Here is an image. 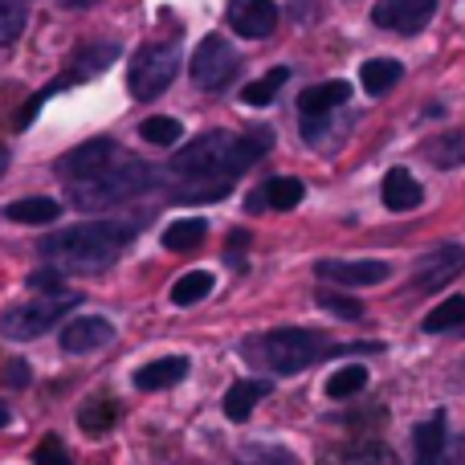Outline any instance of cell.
<instances>
[{"mask_svg":"<svg viewBox=\"0 0 465 465\" xmlns=\"http://www.w3.org/2000/svg\"><path fill=\"white\" fill-rule=\"evenodd\" d=\"M131 225L123 221H94V225H70L41 237V253L57 262V270L70 273H98L119 257V249L131 241Z\"/></svg>","mask_w":465,"mask_h":465,"instance_id":"obj_1","label":"cell"},{"mask_svg":"<svg viewBox=\"0 0 465 465\" xmlns=\"http://www.w3.org/2000/svg\"><path fill=\"white\" fill-rule=\"evenodd\" d=\"M270 147V135L257 139H237L229 131H209V135L193 139L188 152L176 160V172L188 180H209V184H229L237 172H245L253 160H262V152Z\"/></svg>","mask_w":465,"mask_h":465,"instance_id":"obj_2","label":"cell"},{"mask_svg":"<svg viewBox=\"0 0 465 465\" xmlns=\"http://www.w3.org/2000/svg\"><path fill=\"white\" fill-rule=\"evenodd\" d=\"M257 355L265 360V368L278 376H294V371L319 363L322 355H335L322 331H302V327H282L257 343Z\"/></svg>","mask_w":465,"mask_h":465,"instance_id":"obj_3","label":"cell"},{"mask_svg":"<svg viewBox=\"0 0 465 465\" xmlns=\"http://www.w3.org/2000/svg\"><path fill=\"white\" fill-rule=\"evenodd\" d=\"M147 184H152V172H147L143 163H135L131 155H119V160H114V168H106L103 176L82 180V184L74 188L70 201L78 204V209H111V204H119V201H127V196L143 193Z\"/></svg>","mask_w":465,"mask_h":465,"instance_id":"obj_4","label":"cell"},{"mask_svg":"<svg viewBox=\"0 0 465 465\" xmlns=\"http://www.w3.org/2000/svg\"><path fill=\"white\" fill-rule=\"evenodd\" d=\"M176 74H180V49L172 41H160V45H143L131 57L127 86H131V94L147 103V98H160L176 82Z\"/></svg>","mask_w":465,"mask_h":465,"instance_id":"obj_5","label":"cell"},{"mask_svg":"<svg viewBox=\"0 0 465 465\" xmlns=\"http://www.w3.org/2000/svg\"><path fill=\"white\" fill-rule=\"evenodd\" d=\"M78 302L74 294H54V298H37V302H21V306H8L0 314V335L13 339V343H25V339H37L62 319L70 306Z\"/></svg>","mask_w":465,"mask_h":465,"instance_id":"obj_6","label":"cell"},{"mask_svg":"<svg viewBox=\"0 0 465 465\" xmlns=\"http://www.w3.org/2000/svg\"><path fill=\"white\" fill-rule=\"evenodd\" d=\"M188 70H193V82L201 90H221L232 74H237V49H232L221 33H209V37L196 45Z\"/></svg>","mask_w":465,"mask_h":465,"instance_id":"obj_7","label":"cell"},{"mask_svg":"<svg viewBox=\"0 0 465 465\" xmlns=\"http://www.w3.org/2000/svg\"><path fill=\"white\" fill-rule=\"evenodd\" d=\"M114 160H119V147H114L111 139H90V143L74 147V152H65L62 160H57V176L82 184V180H94V176H103L106 168H114Z\"/></svg>","mask_w":465,"mask_h":465,"instance_id":"obj_8","label":"cell"},{"mask_svg":"<svg viewBox=\"0 0 465 465\" xmlns=\"http://www.w3.org/2000/svg\"><path fill=\"white\" fill-rule=\"evenodd\" d=\"M461 270H465V249L461 245H441V249H433V253H425L417 262V270H412V290H420V294L441 290V286H450Z\"/></svg>","mask_w":465,"mask_h":465,"instance_id":"obj_9","label":"cell"},{"mask_svg":"<svg viewBox=\"0 0 465 465\" xmlns=\"http://www.w3.org/2000/svg\"><path fill=\"white\" fill-rule=\"evenodd\" d=\"M437 13V0H376L371 21L380 29H396V33H420L429 25V16Z\"/></svg>","mask_w":465,"mask_h":465,"instance_id":"obj_10","label":"cell"},{"mask_svg":"<svg viewBox=\"0 0 465 465\" xmlns=\"http://www.w3.org/2000/svg\"><path fill=\"white\" fill-rule=\"evenodd\" d=\"M229 25H232V33H241V37L262 41L278 29V5H273V0H232Z\"/></svg>","mask_w":465,"mask_h":465,"instance_id":"obj_11","label":"cell"},{"mask_svg":"<svg viewBox=\"0 0 465 465\" xmlns=\"http://www.w3.org/2000/svg\"><path fill=\"white\" fill-rule=\"evenodd\" d=\"M412 461L417 465H450V425L445 412H433L412 429Z\"/></svg>","mask_w":465,"mask_h":465,"instance_id":"obj_12","label":"cell"},{"mask_svg":"<svg viewBox=\"0 0 465 465\" xmlns=\"http://www.w3.org/2000/svg\"><path fill=\"white\" fill-rule=\"evenodd\" d=\"M114 339V327L98 314H86V319H70L62 327V351L70 355H90L98 347H106Z\"/></svg>","mask_w":465,"mask_h":465,"instance_id":"obj_13","label":"cell"},{"mask_svg":"<svg viewBox=\"0 0 465 465\" xmlns=\"http://www.w3.org/2000/svg\"><path fill=\"white\" fill-rule=\"evenodd\" d=\"M388 273V262H319V278L335 286H376Z\"/></svg>","mask_w":465,"mask_h":465,"instance_id":"obj_14","label":"cell"},{"mask_svg":"<svg viewBox=\"0 0 465 465\" xmlns=\"http://www.w3.org/2000/svg\"><path fill=\"white\" fill-rule=\"evenodd\" d=\"M188 368H193L188 355H163V360H152L135 371V388H143V392H160V388L180 384V380L188 376Z\"/></svg>","mask_w":465,"mask_h":465,"instance_id":"obj_15","label":"cell"},{"mask_svg":"<svg viewBox=\"0 0 465 465\" xmlns=\"http://www.w3.org/2000/svg\"><path fill=\"white\" fill-rule=\"evenodd\" d=\"M380 196H384V209L392 213H412L420 201H425V193H420V184L412 180V172L404 168H392L384 176V188H380Z\"/></svg>","mask_w":465,"mask_h":465,"instance_id":"obj_16","label":"cell"},{"mask_svg":"<svg viewBox=\"0 0 465 465\" xmlns=\"http://www.w3.org/2000/svg\"><path fill=\"white\" fill-rule=\"evenodd\" d=\"M347 98H351V86L347 82H322V86H311V90H302L298 94V111L306 114V119H314V114H327V111H335V106H343Z\"/></svg>","mask_w":465,"mask_h":465,"instance_id":"obj_17","label":"cell"},{"mask_svg":"<svg viewBox=\"0 0 465 465\" xmlns=\"http://www.w3.org/2000/svg\"><path fill=\"white\" fill-rule=\"evenodd\" d=\"M5 213L16 225H54V221L62 217V204H57L54 196H25V201L8 204Z\"/></svg>","mask_w":465,"mask_h":465,"instance_id":"obj_18","label":"cell"},{"mask_svg":"<svg viewBox=\"0 0 465 465\" xmlns=\"http://www.w3.org/2000/svg\"><path fill=\"white\" fill-rule=\"evenodd\" d=\"M265 392H270V384H262V380H241V384H232L225 392V417L237 420V425L241 420H249Z\"/></svg>","mask_w":465,"mask_h":465,"instance_id":"obj_19","label":"cell"},{"mask_svg":"<svg viewBox=\"0 0 465 465\" xmlns=\"http://www.w3.org/2000/svg\"><path fill=\"white\" fill-rule=\"evenodd\" d=\"M404 78V65L401 62H392V57H371V62H363L360 65V82H363V90L368 94H388V90L396 86V82Z\"/></svg>","mask_w":465,"mask_h":465,"instance_id":"obj_20","label":"cell"},{"mask_svg":"<svg viewBox=\"0 0 465 465\" xmlns=\"http://www.w3.org/2000/svg\"><path fill=\"white\" fill-rule=\"evenodd\" d=\"M213 286H217V278H213L209 270L180 273L176 286H172V302L176 306H196V302H204V298L213 294Z\"/></svg>","mask_w":465,"mask_h":465,"instance_id":"obj_21","label":"cell"},{"mask_svg":"<svg viewBox=\"0 0 465 465\" xmlns=\"http://www.w3.org/2000/svg\"><path fill=\"white\" fill-rule=\"evenodd\" d=\"M425 155L437 163V168H461L465 163V131H445V135L429 139Z\"/></svg>","mask_w":465,"mask_h":465,"instance_id":"obj_22","label":"cell"},{"mask_svg":"<svg viewBox=\"0 0 465 465\" xmlns=\"http://www.w3.org/2000/svg\"><path fill=\"white\" fill-rule=\"evenodd\" d=\"M204 225L201 217H184V221H172L168 229H163V249H172V253H184V249H196L204 241Z\"/></svg>","mask_w":465,"mask_h":465,"instance_id":"obj_23","label":"cell"},{"mask_svg":"<svg viewBox=\"0 0 465 465\" xmlns=\"http://www.w3.org/2000/svg\"><path fill=\"white\" fill-rule=\"evenodd\" d=\"M286 78H290L286 65H273V70L265 74V78L249 82V86L241 90V103H245V106H270L273 98H278V90L286 86Z\"/></svg>","mask_w":465,"mask_h":465,"instance_id":"obj_24","label":"cell"},{"mask_svg":"<svg viewBox=\"0 0 465 465\" xmlns=\"http://www.w3.org/2000/svg\"><path fill=\"white\" fill-rule=\"evenodd\" d=\"M262 196H265L270 209H294V204H302L306 184L298 176H273V180H265Z\"/></svg>","mask_w":465,"mask_h":465,"instance_id":"obj_25","label":"cell"},{"mask_svg":"<svg viewBox=\"0 0 465 465\" xmlns=\"http://www.w3.org/2000/svg\"><path fill=\"white\" fill-rule=\"evenodd\" d=\"M363 388H368V368H363V363H347V368H339L335 376L327 380L331 401H351V396H360Z\"/></svg>","mask_w":465,"mask_h":465,"instance_id":"obj_26","label":"cell"},{"mask_svg":"<svg viewBox=\"0 0 465 465\" xmlns=\"http://www.w3.org/2000/svg\"><path fill=\"white\" fill-rule=\"evenodd\" d=\"M139 135L155 147H176L184 139V123L172 119V114H152V119L139 123Z\"/></svg>","mask_w":465,"mask_h":465,"instance_id":"obj_27","label":"cell"},{"mask_svg":"<svg viewBox=\"0 0 465 465\" xmlns=\"http://www.w3.org/2000/svg\"><path fill=\"white\" fill-rule=\"evenodd\" d=\"M461 322H465V298L453 294V298H445L441 306H433V314L425 319V331L429 335H441V331H453V327H461Z\"/></svg>","mask_w":465,"mask_h":465,"instance_id":"obj_28","label":"cell"},{"mask_svg":"<svg viewBox=\"0 0 465 465\" xmlns=\"http://www.w3.org/2000/svg\"><path fill=\"white\" fill-rule=\"evenodd\" d=\"M25 5L21 0H0V45H13L16 37L25 33Z\"/></svg>","mask_w":465,"mask_h":465,"instance_id":"obj_29","label":"cell"},{"mask_svg":"<svg viewBox=\"0 0 465 465\" xmlns=\"http://www.w3.org/2000/svg\"><path fill=\"white\" fill-rule=\"evenodd\" d=\"M314 302H319V306H322V311L339 314V319H360V314H363L360 298H347V294H335V290H319V294H314Z\"/></svg>","mask_w":465,"mask_h":465,"instance_id":"obj_30","label":"cell"},{"mask_svg":"<svg viewBox=\"0 0 465 465\" xmlns=\"http://www.w3.org/2000/svg\"><path fill=\"white\" fill-rule=\"evenodd\" d=\"M343 465H401V461H396V453L388 450V445L368 441V445H360V450L347 453V461H343Z\"/></svg>","mask_w":465,"mask_h":465,"instance_id":"obj_31","label":"cell"},{"mask_svg":"<svg viewBox=\"0 0 465 465\" xmlns=\"http://www.w3.org/2000/svg\"><path fill=\"white\" fill-rule=\"evenodd\" d=\"M241 465H294L286 450H273V445H249L241 450Z\"/></svg>","mask_w":465,"mask_h":465,"instance_id":"obj_32","label":"cell"},{"mask_svg":"<svg viewBox=\"0 0 465 465\" xmlns=\"http://www.w3.org/2000/svg\"><path fill=\"white\" fill-rule=\"evenodd\" d=\"M37 465H70V453H65V445L57 437H45L37 445Z\"/></svg>","mask_w":465,"mask_h":465,"instance_id":"obj_33","label":"cell"},{"mask_svg":"<svg viewBox=\"0 0 465 465\" xmlns=\"http://www.w3.org/2000/svg\"><path fill=\"white\" fill-rule=\"evenodd\" d=\"M29 286H33V290H41L45 298L62 294V270H37V273L29 278Z\"/></svg>","mask_w":465,"mask_h":465,"instance_id":"obj_34","label":"cell"},{"mask_svg":"<svg viewBox=\"0 0 465 465\" xmlns=\"http://www.w3.org/2000/svg\"><path fill=\"white\" fill-rule=\"evenodd\" d=\"M8 380H13V384H29V363H8Z\"/></svg>","mask_w":465,"mask_h":465,"instance_id":"obj_35","label":"cell"},{"mask_svg":"<svg viewBox=\"0 0 465 465\" xmlns=\"http://www.w3.org/2000/svg\"><path fill=\"white\" fill-rule=\"evenodd\" d=\"M5 168H8V152L0 147V176H5Z\"/></svg>","mask_w":465,"mask_h":465,"instance_id":"obj_36","label":"cell"},{"mask_svg":"<svg viewBox=\"0 0 465 465\" xmlns=\"http://www.w3.org/2000/svg\"><path fill=\"white\" fill-rule=\"evenodd\" d=\"M8 425V409H0V429H5Z\"/></svg>","mask_w":465,"mask_h":465,"instance_id":"obj_37","label":"cell"}]
</instances>
